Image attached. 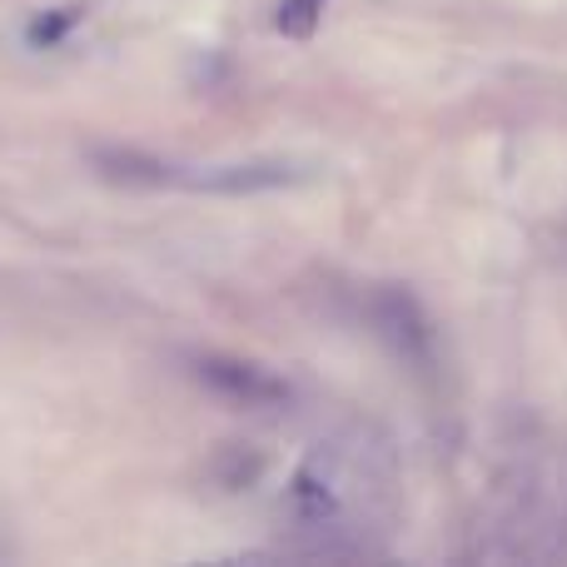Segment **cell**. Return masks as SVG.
I'll return each instance as SVG.
<instances>
[{"mask_svg": "<svg viewBox=\"0 0 567 567\" xmlns=\"http://www.w3.org/2000/svg\"><path fill=\"white\" fill-rule=\"evenodd\" d=\"M205 379L209 383H219L225 393H235V399H245V403H275L284 399V383H275L269 373H259V369H249V363H205Z\"/></svg>", "mask_w": 567, "mask_h": 567, "instance_id": "obj_2", "label": "cell"}, {"mask_svg": "<svg viewBox=\"0 0 567 567\" xmlns=\"http://www.w3.org/2000/svg\"><path fill=\"white\" fill-rule=\"evenodd\" d=\"M319 10H323V0H284L279 6V30L284 35H309V30L319 25Z\"/></svg>", "mask_w": 567, "mask_h": 567, "instance_id": "obj_3", "label": "cell"}, {"mask_svg": "<svg viewBox=\"0 0 567 567\" xmlns=\"http://www.w3.org/2000/svg\"><path fill=\"white\" fill-rule=\"evenodd\" d=\"M303 179L299 165L289 159H249V165H215L205 175H185V185L209 189V195H249V189H279Z\"/></svg>", "mask_w": 567, "mask_h": 567, "instance_id": "obj_1", "label": "cell"}]
</instances>
